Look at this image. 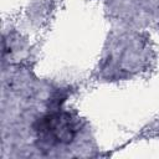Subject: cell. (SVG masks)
I'll use <instances>...</instances> for the list:
<instances>
[{
    "instance_id": "cell-1",
    "label": "cell",
    "mask_w": 159,
    "mask_h": 159,
    "mask_svg": "<svg viewBox=\"0 0 159 159\" xmlns=\"http://www.w3.org/2000/svg\"><path fill=\"white\" fill-rule=\"evenodd\" d=\"M35 132L37 138L46 144H70L76 137V124L70 114L56 112L39 119Z\"/></svg>"
}]
</instances>
